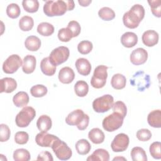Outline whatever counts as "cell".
<instances>
[{
    "instance_id": "obj_38",
    "label": "cell",
    "mask_w": 161,
    "mask_h": 161,
    "mask_svg": "<svg viewBox=\"0 0 161 161\" xmlns=\"http://www.w3.org/2000/svg\"><path fill=\"white\" fill-rule=\"evenodd\" d=\"M93 45L92 42L88 40H83L77 45V50L79 53L82 55L88 54L92 50Z\"/></svg>"
},
{
    "instance_id": "obj_40",
    "label": "cell",
    "mask_w": 161,
    "mask_h": 161,
    "mask_svg": "<svg viewBox=\"0 0 161 161\" xmlns=\"http://www.w3.org/2000/svg\"><path fill=\"white\" fill-rule=\"evenodd\" d=\"M58 38L61 42H68L73 38V34L67 27L62 28L58 30Z\"/></svg>"
},
{
    "instance_id": "obj_21",
    "label": "cell",
    "mask_w": 161,
    "mask_h": 161,
    "mask_svg": "<svg viewBox=\"0 0 161 161\" xmlns=\"http://www.w3.org/2000/svg\"><path fill=\"white\" fill-rule=\"evenodd\" d=\"M52 125L50 117L45 114L40 116L36 121V126L41 133H47L51 128Z\"/></svg>"
},
{
    "instance_id": "obj_30",
    "label": "cell",
    "mask_w": 161,
    "mask_h": 161,
    "mask_svg": "<svg viewBox=\"0 0 161 161\" xmlns=\"http://www.w3.org/2000/svg\"><path fill=\"white\" fill-rule=\"evenodd\" d=\"M74 91L79 97L86 96L89 91V86L84 80H78L74 85Z\"/></svg>"
},
{
    "instance_id": "obj_19",
    "label": "cell",
    "mask_w": 161,
    "mask_h": 161,
    "mask_svg": "<svg viewBox=\"0 0 161 161\" xmlns=\"http://www.w3.org/2000/svg\"><path fill=\"white\" fill-rule=\"evenodd\" d=\"M138 42V36L133 33L128 31L123 34L121 37V44L126 48H131L136 45Z\"/></svg>"
},
{
    "instance_id": "obj_8",
    "label": "cell",
    "mask_w": 161,
    "mask_h": 161,
    "mask_svg": "<svg viewBox=\"0 0 161 161\" xmlns=\"http://www.w3.org/2000/svg\"><path fill=\"white\" fill-rule=\"evenodd\" d=\"M51 147L57 157L61 160H69L72 157V152L71 149L67 143L59 138L53 142Z\"/></svg>"
},
{
    "instance_id": "obj_48",
    "label": "cell",
    "mask_w": 161,
    "mask_h": 161,
    "mask_svg": "<svg viewBox=\"0 0 161 161\" xmlns=\"http://www.w3.org/2000/svg\"><path fill=\"white\" fill-rule=\"evenodd\" d=\"M65 2L67 4V11H72L74 7H75V4L74 1L72 0H65Z\"/></svg>"
},
{
    "instance_id": "obj_43",
    "label": "cell",
    "mask_w": 161,
    "mask_h": 161,
    "mask_svg": "<svg viewBox=\"0 0 161 161\" xmlns=\"http://www.w3.org/2000/svg\"><path fill=\"white\" fill-rule=\"evenodd\" d=\"M11 135L10 129L5 124L0 125V141L1 142H6L9 140Z\"/></svg>"
},
{
    "instance_id": "obj_37",
    "label": "cell",
    "mask_w": 161,
    "mask_h": 161,
    "mask_svg": "<svg viewBox=\"0 0 161 161\" xmlns=\"http://www.w3.org/2000/svg\"><path fill=\"white\" fill-rule=\"evenodd\" d=\"M21 13L19 6L16 3H11L8 5L6 8V14L8 17L14 19L17 18Z\"/></svg>"
},
{
    "instance_id": "obj_50",
    "label": "cell",
    "mask_w": 161,
    "mask_h": 161,
    "mask_svg": "<svg viewBox=\"0 0 161 161\" xmlns=\"http://www.w3.org/2000/svg\"><path fill=\"white\" fill-rule=\"evenodd\" d=\"M126 160V158H123V157H115V158H113V160Z\"/></svg>"
},
{
    "instance_id": "obj_47",
    "label": "cell",
    "mask_w": 161,
    "mask_h": 161,
    "mask_svg": "<svg viewBox=\"0 0 161 161\" xmlns=\"http://www.w3.org/2000/svg\"><path fill=\"white\" fill-rule=\"evenodd\" d=\"M36 160L43 161H53V158L52 154L49 152L43 151L38 154Z\"/></svg>"
},
{
    "instance_id": "obj_18",
    "label": "cell",
    "mask_w": 161,
    "mask_h": 161,
    "mask_svg": "<svg viewBox=\"0 0 161 161\" xmlns=\"http://www.w3.org/2000/svg\"><path fill=\"white\" fill-rule=\"evenodd\" d=\"M1 92L10 93L17 87V82L13 78L4 77L1 79Z\"/></svg>"
},
{
    "instance_id": "obj_45",
    "label": "cell",
    "mask_w": 161,
    "mask_h": 161,
    "mask_svg": "<svg viewBox=\"0 0 161 161\" xmlns=\"http://www.w3.org/2000/svg\"><path fill=\"white\" fill-rule=\"evenodd\" d=\"M29 139V135L26 131H18L14 135V141L19 145L26 144Z\"/></svg>"
},
{
    "instance_id": "obj_14",
    "label": "cell",
    "mask_w": 161,
    "mask_h": 161,
    "mask_svg": "<svg viewBox=\"0 0 161 161\" xmlns=\"http://www.w3.org/2000/svg\"><path fill=\"white\" fill-rule=\"evenodd\" d=\"M158 34L154 30L145 31L142 36L143 44L147 47H153L157 44L158 42Z\"/></svg>"
},
{
    "instance_id": "obj_3",
    "label": "cell",
    "mask_w": 161,
    "mask_h": 161,
    "mask_svg": "<svg viewBox=\"0 0 161 161\" xmlns=\"http://www.w3.org/2000/svg\"><path fill=\"white\" fill-rule=\"evenodd\" d=\"M67 11V6L65 1H47L43 6V12L47 16H62Z\"/></svg>"
},
{
    "instance_id": "obj_29",
    "label": "cell",
    "mask_w": 161,
    "mask_h": 161,
    "mask_svg": "<svg viewBox=\"0 0 161 161\" xmlns=\"http://www.w3.org/2000/svg\"><path fill=\"white\" fill-rule=\"evenodd\" d=\"M37 31L39 34L44 36H48L54 32L53 26L47 22L40 23L37 26Z\"/></svg>"
},
{
    "instance_id": "obj_7",
    "label": "cell",
    "mask_w": 161,
    "mask_h": 161,
    "mask_svg": "<svg viewBox=\"0 0 161 161\" xmlns=\"http://www.w3.org/2000/svg\"><path fill=\"white\" fill-rule=\"evenodd\" d=\"M113 103V97L110 94H105L93 101L92 108L96 113H104L112 108Z\"/></svg>"
},
{
    "instance_id": "obj_11",
    "label": "cell",
    "mask_w": 161,
    "mask_h": 161,
    "mask_svg": "<svg viewBox=\"0 0 161 161\" xmlns=\"http://www.w3.org/2000/svg\"><path fill=\"white\" fill-rule=\"evenodd\" d=\"M130 140L127 135L125 133L118 134L111 142V147L113 152H120L125 151L129 145Z\"/></svg>"
},
{
    "instance_id": "obj_25",
    "label": "cell",
    "mask_w": 161,
    "mask_h": 161,
    "mask_svg": "<svg viewBox=\"0 0 161 161\" xmlns=\"http://www.w3.org/2000/svg\"><path fill=\"white\" fill-rule=\"evenodd\" d=\"M13 102L18 108L26 106L29 102L28 94L26 92L19 91L13 96Z\"/></svg>"
},
{
    "instance_id": "obj_26",
    "label": "cell",
    "mask_w": 161,
    "mask_h": 161,
    "mask_svg": "<svg viewBox=\"0 0 161 161\" xmlns=\"http://www.w3.org/2000/svg\"><path fill=\"white\" fill-rule=\"evenodd\" d=\"M25 45L26 49L30 51H37L41 47V40L38 37L31 35L25 40Z\"/></svg>"
},
{
    "instance_id": "obj_42",
    "label": "cell",
    "mask_w": 161,
    "mask_h": 161,
    "mask_svg": "<svg viewBox=\"0 0 161 161\" xmlns=\"http://www.w3.org/2000/svg\"><path fill=\"white\" fill-rule=\"evenodd\" d=\"M148 3L150 6V9L152 14L160 18L161 16V1L160 0L148 1Z\"/></svg>"
},
{
    "instance_id": "obj_2",
    "label": "cell",
    "mask_w": 161,
    "mask_h": 161,
    "mask_svg": "<svg viewBox=\"0 0 161 161\" xmlns=\"http://www.w3.org/2000/svg\"><path fill=\"white\" fill-rule=\"evenodd\" d=\"M65 122L69 125L77 126L79 130L87 128L89 123V117L81 109H75L70 112L65 118Z\"/></svg>"
},
{
    "instance_id": "obj_16",
    "label": "cell",
    "mask_w": 161,
    "mask_h": 161,
    "mask_svg": "<svg viewBox=\"0 0 161 161\" xmlns=\"http://www.w3.org/2000/svg\"><path fill=\"white\" fill-rule=\"evenodd\" d=\"M36 60L35 56L31 55H26L23 60L22 70L25 74H29L34 72L36 67Z\"/></svg>"
},
{
    "instance_id": "obj_39",
    "label": "cell",
    "mask_w": 161,
    "mask_h": 161,
    "mask_svg": "<svg viewBox=\"0 0 161 161\" xmlns=\"http://www.w3.org/2000/svg\"><path fill=\"white\" fill-rule=\"evenodd\" d=\"M161 143L160 142H155L152 143L149 148L151 156L155 159L161 158Z\"/></svg>"
},
{
    "instance_id": "obj_12",
    "label": "cell",
    "mask_w": 161,
    "mask_h": 161,
    "mask_svg": "<svg viewBox=\"0 0 161 161\" xmlns=\"http://www.w3.org/2000/svg\"><path fill=\"white\" fill-rule=\"evenodd\" d=\"M130 62L135 65L143 64L148 58V53L143 48H137L133 50L130 57Z\"/></svg>"
},
{
    "instance_id": "obj_15",
    "label": "cell",
    "mask_w": 161,
    "mask_h": 161,
    "mask_svg": "<svg viewBox=\"0 0 161 161\" xmlns=\"http://www.w3.org/2000/svg\"><path fill=\"white\" fill-rule=\"evenodd\" d=\"M58 77L60 82L62 83L70 84L74 79L75 73L70 67H64L60 70Z\"/></svg>"
},
{
    "instance_id": "obj_49",
    "label": "cell",
    "mask_w": 161,
    "mask_h": 161,
    "mask_svg": "<svg viewBox=\"0 0 161 161\" xmlns=\"http://www.w3.org/2000/svg\"><path fill=\"white\" fill-rule=\"evenodd\" d=\"M92 1L91 0H79L78 3H79V4L82 6L86 7L89 5L90 3H91Z\"/></svg>"
},
{
    "instance_id": "obj_32",
    "label": "cell",
    "mask_w": 161,
    "mask_h": 161,
    "mask_svg": "<svg viewBox=\"0 0 161 161\" xmlns=\"http://www.w3.org/2000/svg\"><path fill=\"white\" fill-rule=\"evenodd\" d=\"M34 25L33 19L29 16H23L19 21V27L24 31L31 30Z\"/></svg>"
},
{
    "instance_id": "obj_27",
    "label": "cell",
    "mask_w": 161,
    "mask_h": 161,
    "mask_svg": "<svg viewBox=\"0 0 161 161\" xmlns=\"http://www.w3.org/2000/svg\"><path fill=\"white\" fill-rule=\"evenodd\" d=\"M126 83V79L123 74H116L113 75L111 80V84L112 87L117 90L123 89Z\"/></svg>"
},
{
    "instance_id": "obj_36",
    "label": "cell",
    "mask_w": 161,
    "mask_h": 161,
    "mask_svg": "<svg viewBox=\"0 0 161 161\" xmlns=\"http://www.w3.org/2000/svg\"><path fill=\"white\" fill-rule=\"evenodd\" d=\"M47 88L42 84H37L33 86L30 89L31 94L35 97H41L45 96L47 93Z\"/></svg>"
},
{
    "instance_id": "obj_20",
    "label": "cell",
    "mask_w": 161,
    "mask_h": 161,
    "mask_svg": "<svg viewBox=\"0 0 161 161\" xmlns=\"http://www.w3.org/2000/svg\"><path fill=\"white\" fill-rule=\"evenodd\" d=\"M40 69L43 74L48 76L53 75L56 72V66L52 64L48 57H45L42 60Z\"/></svg>"
},
{
    "instance_id": "obj_33",
    "label": "cell",
    "mask_w": 161,
    "mask_h": 161,
    "mask_svg": "<svg viewBox=\"0 0 161 161\" xmlns=\"http://www.w3.org/2000/svg\"><path fill=\"white\" fill-rule=\"evenodd\" d=\"M13 159L15 161H28L31 156L30 152L25 148H18L13 152Z\"/></svg>"
},
{
    "instance_id": "obj_35",
    "label": "cell",
    "mask_w": 161,
    "mask_h": 161,
    "mask_svg": "<svg viewBox=\"0 0 161 161\" xmlns=\"http://www.w3.org/2000/svg\"><path fill=\"white\" fill-rule=\"evenodd\" d=\"M99 16L104 21H110L115 18L114 11L109 7H103L98 11Z\"/></svg>"
},
{
    "instance_id": "obj_24",
    "label": "cell",
    "mask_w": 161,
    "mask_h": 161,
    "mask_svg": "<svg viewBox=\"0 0 161 161\" xmlns=\"http://www.w3.org/2000/svg\"><path fill=\"white\" fill-rule=\"evenodd\" d=\"M89 139L95 144L102 143L105 138L104 132L98 128H94L88 133Z\"/></svg>"
},
{
    "instance_id": "obj_17",
    "label": "cell",
    "mask_w": 161,
    "mask_h": 161,
    "mask_svg": "<svg viewBox=\"0 0 161 161\" xmlns=\"http://www.w3.org/2000/svg\"><path fill=\"white\" fill-rule=\"evenodd\" d=\"M75 67L77 72L82 75H88L91 70V65L85 58H79L75 62Z\"/></svg>"
},
{
    "instance_id": "obj_34",
    "label": "cell",
    "mask_w": 161,
    "mask_h": 161,
    "mask_svg": "<svg viewBox=\"0 0 161 161\" xmlns=\"http://www.w3.org/2000/svg\"><path fill=\"white\" fill-rule=\"evenodd\" d=\"M22 5L24 9L30 13L36 12L39 8V3L37 0H23Z\"/></svg>"
},
{
    "instance_id": "obj_46",
    "label": "cell",
    "mask_w": 161,
    "mask_h": 161,
    "mask_svg": "<svg viewBox=\"0 0 161 161\" xmlns=\"http://www.w3.org/2000/svg\"><path fill=\"white\" fill-rule=\"evenodd\" d=\"M67 28L72 31L73 34V37L77 36L80 33V30H81L80 25L77 21L75 20L70 21L68 23Z\"/></svg>"
},
{
    "instance_id": "obj_13",
    "label": "cell",
    "mask_w": 161,
    "mask_h": 161,
    "mask_svg": "<svg viewBox=\"0 0 161 161\" xmlns=\"http://www.w3.org/2000/svg\"><path fill=\"white\" fill-rule=\"evenodd\" d=\"M58 138L47 133H39L35 136L36 144L42 147H51L53 142Z\"/></svg>"
},
{
    "instance_id": "obj_23",
    "label": "cell",
    "mask_w": 161,
    "mask_h": 161,
    "mask_svg": "<svg viewBox=\"0 0 161 161\" xmlns=\"http://www.w3.org/2000/svg\"><path fill=\"white\" fill-rule=\"evenodd\" d=\"M148 123L153 128L161 127V111L160 109L151 111L147 116Z\"/></svg>"
},
{
    "instance_id": "obj_4",
    "label": "cell",
    "mask_w": 161,
    "mask_h": 161,
    "mask_svg": "<svg viewBox=\"0 0 161 161\" xmlns=\"http://www.w3.org/2000/svg\"><path fill=\"white\" fill-rule=\"evenodd\" d=\"M36 116L35 109L31 106H25L16 115L15 122L18 127L28 126Z\"/></svg>"
},
{
    "instance_id": "obj_10",
    "label": "cell",
    "mask_w": 161,
    "mask_h": 161,
    "mask_svg": "<svg viewBox=\"0 0 161 161\" xmlns=\"http://www.w3.org/2000/svg\"><path fill=\"white\" fill-rule=\"evenodd\" d=\"M23 65L21 57L16 54L8 57L3 62V70L6 74H13Z\"/></svg>"
},
{
    "instance_id": "obj_5",
    "label": "cell",
    "mask_w": 161,
    "mask_h": 161,
    "mask_svg": "<svg viewBox=\"0 0 161 161\" xmlns=\"http://www.w3.org/2000/svg\"><path fill=\"white\" fill-rule=\"evenodd\" d=\"M108 67L104 65H98L95 68L91 80V84L94 88L100 89L105 86L108 77Z\"/></svg>"
},
{
    "instance_id": "obj_6",
    "label": "cell",
    "mask_w": 161,
    "mask_h": 161,
    "mask_svg": "<svg viewBox=\"0 0 161 161\" xmlns=\"http://www.w3.org/2000/svg\"><path fill=\"white\" fill-rule=\"evenodd\" d=\"M123 119L124 118L121 114L113 112L104 118L102 125L104 130L112 132L119 129L122 126Z\"/></svg>"
},
{
    "instance_id": "obj_22",
    "label": "cell",
    "mask_w": 161,
    "mask_h": 161,
    "mask_svg": "<svg viewBox=\"0 0 161 161\" xmlns=\"http://www.w3.org/2000/svg\"><path fill=\"white\" fill-rule=\"evenodd\" d=\"M87 161H108L109 160V154L108 152L103 148H98L94 151V152L89 156L87 159Z\"/></svg>"
},
{
    "instance_id": "obj_1",
    "label": "cell",
    "mask_w": 161,
    "mask_h": 161,
    "mask_svg": "<svg viewBox=\"0 0 161 161\" xmlns=\"http://www.w3.org/2000/svg\"><path fill=\"white\" fill-rule=\"evenodd\" d=\"M145 16V9L143 6L136 4L126 12L123 16V21L125 26L134 29L138 26L141 21Z\"/></svg>"
},
{
    "instance_id": "obj_44",
    "label": "cell",
    "mask_w": 161,
    "mask_h": 161,
    "mask_svg": "<svg viewBox=\"0 0 161 161\" xmlns=\"http://www.w3.org/2000/svg\"><path fill=\"white\" fill-rule=\"evenodd\" d=\"M152 137V133L148 129L142 128L136 132V138L142 142H147Z\"/></svg>"
},
{
    "instance_id": "obj_31",
    "label": "cell",
    "mask_w": 161,
    "mask_h": 161,
    "mask_svg": "<svg viewBox=\"0 0 161 161\" xmlns=\"http://www.w3.org/2000/svg\"><path fill=\"white\" fill-rule=\"evenodd\" d=\"M131 157L133 161H147V157L145 151L141 147H133L131 151Z\"/></svg>"
},
{
    "instance_id": "obj_9",
    "label": "cell",
    "mask_w": 161,
    "mask_h": 161,
    "mask_svg": "<svg viewBox=\"0 0 161 161\" xmlns=\"http://www.w3.org/2000/svg\"><path fill=\"white\" fill-rule=\"evenodd\" d=\"M69 49L66 47L60 46L53 49L51 52L48 57L52 64L54 65L57 66L67 60L69 57Z\"/></svg>"
},
{
    "instance_id": "obj_28",
    "label": "cell",
    "mask_w": 161,
    "mask_h": 161,
    "mask_svg": "<svg viewBox=\"0 0 161 161\" xmlns=\"http://www.w3.org/2000/svg\"><path fill=\"white\" fill-rule=\"evenodd\" d=\"M75 147L77 153L82 155L87 154L91 149V145L86 139H80L78 140L75 143Z\"/></svg>"
},
{
    "instance_id": "obj_41",
    "label": "cell",
    "mask_w": 161,
    "mask_h": 161,
    "mask_svg": "<svg viewBox=\"0 0 161 161\" xmlns=\"http://www.w3.org/2000/svg\"><path fill=\"white\" fill-rule=\"evenodd\" d=\"M113 112L119 113L124 118H125L127 113V108L125 104L121 101H116L113 104Z\"/></svg>"
}]
</instances>
